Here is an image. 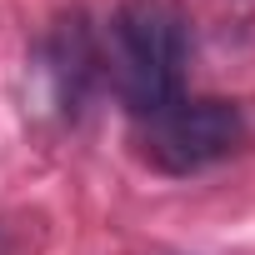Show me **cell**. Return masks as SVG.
<instances>
[{"label":"cell","instance_id":"cell-2","mask_svg":"<svg viewBox=\"0 0 255 255\" xmlns=\"http://www.w3.org/2000/svg\"><path fill=\"white\" fill-rule=\"evenodd\" d=\"M245 140V115L230 100H170L165 110L145 115V160L165 175H190L215 165L220 155H230Z\"/></svg>","mask_w":255,"mask_h":255},{"label":"cell","instance_id":"cell-1","mask_svg":"<svg viewBox=\"0 0 255 255\" xmlns=\"http://www.w3.org/2000/svg\"><path fill=\"white\" fill-rule=\"evenodd\" d=\"M185 55H190L185 15L170 5V0H130V5L115 10L105 60H110L115 95L140 120L165 110L170 100H180Z\"/></svg>","mask_w":255,"mask_h":255}]
</instances>
